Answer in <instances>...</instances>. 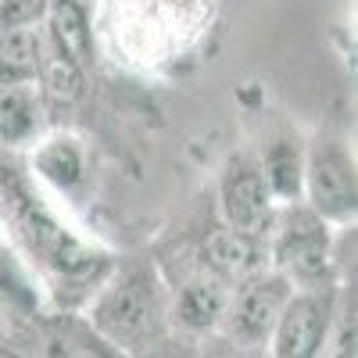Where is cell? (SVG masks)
I'll use <instances>...</instances> for the list:
<instances>
[{"label":"cell","mask_w":358,"mask_h":358,"mask_svg":"<svg viewBox=\"0 0 358 358\" xmlns=\"http://www.w3.org/2000/svg\"><path fill=\"white\" fill-rule=\"evenodd\" d=\"M0 229L15 251L47 283L57 305H83L94 297L104 276L115 268L111 255L72 233L40 194L29 165L11 151H0Z\"/></svg>","instance_id":"6da1fadb"},{"label":"cell","mask_w":358,"mask_h":358,"mask_svg":"<svg viewBox=\"0 0 358 358\" xmlns=\"http://www.w3.org/2000/svg\"><path fill=\"white\" fill-rule=\"evenodd\" d=\"M86 322L115 351H147L169 330V301L151 268L133 265L122 273L104 276V283L90 297Z\"/></svg>","instance_id":"7a4b0ae2"},{"label":"cell","mask_w":358,"mask_h":358,"mask_svg":"<svg viewBox=\"0 0 358 358\" xmlns=\"http://www.w3.org/2000/svg\"><path fill=\"white\" fill-rule=\"evenodd\" d=\"M268 265L294 287L330 283V222L308 204L287 201V208L268 226Z\"/></svg>","instance_id":"3957f363"},{"label":"cell","mask_w":358,"mask_h":358,"mask_svg":"<svg viewBox=\"0 0 358 358\" xmlns=\"http://www.w3.org/2000/svg\"><path fill=\"white\" fill-rule=\"evenodd\" d=\"M301 197L326 222L348 226L358 212V172L341 136H319L305 151Z\"/></svg>","instance_id":"277c9868"},{"label":"cell","mask_w":358,"mask_h":358,"mask_svg":"<svg viewBox=\"0 0 358 358\" xmlns=\"http://www.w3.org/2000/svg\"><path fill=\"white\" fill-rule=\"evenodd\" d=\"M334 315H337V287L334 283L294 287L276 326H273L268 351L276 358H312V355H319L322 344L334 334Z\"/></svg>","instance_id":"5b68a950"},{"label":"cell","mask_w":358,"mask_h":358,"mask_svg":"<svg viewBox=\"0 0 358 358\" xmlns=\"http://www.w3.org/2000/svg\"><path fill=\"white\" fill-rule=\"evenodd\" d=\"M294 283L276 273V268H262V273L241 280L229 287V305L222 315L226 334L241 348H262L273 337V326L287 305Z\"/></svg>","instance_id":"8992f818"},{"label":"cell","mask_w":358,"mask_h":358,"mask_svg":"<svg viewBox=\"0 0 358 358\" xmlns=\"http://www.w3.org/2000/svg\"><path fill=\"white\" fill-rule=\"evenodd\" d=\"M219 204L226 226L248 229V233H268L276 219V197L268 190L258 158L251 155H233L222 165L219 176Z\"/></svg>","instance_id":"52a82bcc"},{"label":"cell","mask_w":358,"mask_h":358,"mask_svg":"<svg viewBox=\"0 0 358 358\" xmlns=\"http://www.w3.org/2000/svg\"><path fill=\"white\" fill-rule=\"evenodd\" d=\"M197 268L233 287L262 273V268H268V241L262 233H248L236 226L212 229L197 248Z\"/></svg>","instance_id":"ba28073f"},{"label":"cell","mask_w":358,"mask_h":358,"mask_svg":"<svg viewBox=\"0 0 358 358\" xmlns=\"http://www.w3.org/2000/svg\"><path fill=\"white\" fill-rule=\"evenodd\" d=\"M229 305V283H222L212 273H197L176 287L169 301V322L187 334H212L222 326Z\"/></svg>","instance_id":"9c48e42d"},{"label":"cell","mask_w":358,"mask_h":358,"mask_svg":"<svg viewBox=\"0 0 358 358\" xmlns=\"http://www.w3.org/2000/svg\"><path fill=\"white\" fill-rule=\"evenodd\" d=\"M40 25H43V40L50 50L76 62L79 69H94L97 43H94V25H90L83 0H47Z\"/></svg>","instance_id":"30bf717a"},{"label":"cell","mask_w":358,"mask_h":358,"mask_svg":"<svg viewBox=\"0 0 358 358\" xmlns=\"http://www.w3.org/2000/svg\"><path fill=\"white\" fill-rule=\"evenodd\" d=\"M43 101L36 83H11L0 86V143L18 151L25 143H36L43 129Z\"/></svg>","instance_id":"8fae6325"},{"label":"cell","mask_w":358,"mask_h":358,"mask_svg":"<svg viewBox=\"0 0 358 358\" xmlns=\"http://www.w3.org/2000/svg\"><path fill=\"white\" fill-rule=\"evenodd\" d=\"M29 172L57 190H76L86 179V151L72 133H54L36 143L33 158L25 162Z\"/></svg>","instance_id":"7c38bea8"},{"label":"cell","mask_w":358,"mask_h":358,"mask_svg":"<svg viewBox=\"0 0 358 358\" xmlns=\"http://www.w3.org/2000/svg\"><path fill=\"white\" fill-rule=\"evenodd\" d=\"M43 25L0 29V86L11 83H36L43 62Z\"/></svg>","instance_id":"4fadbf2b"},{"label":"cell","mask_w":358,"mask_h":358,"mask_svg":"<svg viewBox=\"0 0 358 358\" xmlns=\"http://www.w3.org/2000/svg\"><path fill=\"white\" fill-rule=\"evenodd\" d=\"M262 176L276 201H301V179H305V151L301 143L290 136H276L273 143H265V151L258 158Z\"/></svg>","instance_id":"5bb4252c"},{"label":"cell","mask_w":358,"mask_h":358,"mask_svg":"<svg viewBox=\"0 0 358 358\" xmlns=\"http://www.w3.org/2000/svg\"><path fill=\"white\" fill-rule=\"evenodd\" d=\"M83 72L86 69H79L76 62H69V57H62L57 50L47 47L43 50V62H40V76H36V90H40L43 108H54V111L76 108L83 101V90H86Z\"/></svg>","instance_id":"9a60e30c"},{"label":"cell","mask_w":358,"mask_h":358,"mask_svg":"<svg viewBox=\"0 0 358 358\" xmlns=\"http://www.w3.org/2000/svg\"><path fill=\"white\" fill-rule=\"evenodd\" d=\"M47 0H0V29H22L43 22Z\"/></svg>","instance_id":"2e32d148"},{"label":"cell","mask_w":358,"mask_h":358,"mask_svg":"<svg viewBox=\"0 0 358 358\" xmlns=\"http://www.w3.org/2000/svg\"><path fill=\"white\" fill-rule=\"evenodd\" d=\"M0 330H4V315H0Z\"/></svg>","instance_id":"e0dca14e"}]
</instances>
